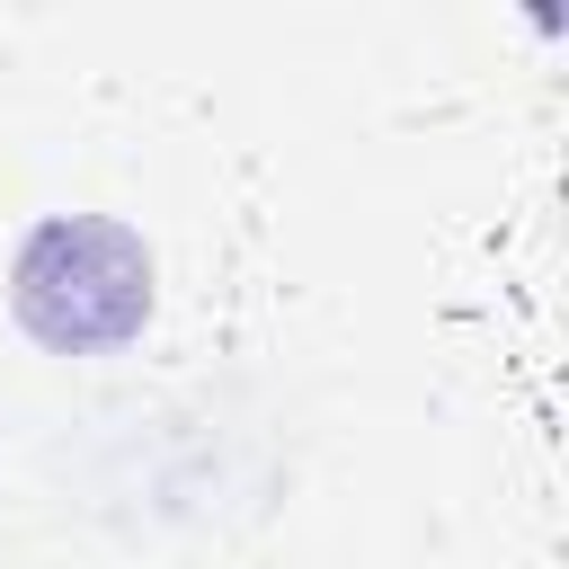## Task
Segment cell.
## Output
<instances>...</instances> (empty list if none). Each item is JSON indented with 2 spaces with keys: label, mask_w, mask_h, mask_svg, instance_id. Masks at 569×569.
Here are the masks:
<instances>
[{
  "label": "cell",
  "mask_w": 569,
  "mask_h": 569,
  "mask_svg": "<svg viewBox=\"0 0 569 569\" xmlns=\"http://www.w3.org/2000/svg\"><path fill=\"white\" fill-rule=\"evenodd\" d=\"M9 311L53 356H107L151 320V249L107 213H44L18 240Z\"/></svg>",
  "instance_id": "obj_1"
}]
</instances>
